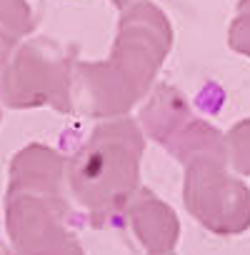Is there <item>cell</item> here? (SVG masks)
<instances>
[{
    "mask_svg": "<svg viewBox=\"0 0 250 255\" xmlns=\"http://www.w3.org/2000/svg\"><path fill=\"white\" fill-rule=\"evenodd\" d=\"M145 140L140 125L120 115L95 128L73 153L68 180L75 200L98 215H113L130 203L140 183V155Z\"/></svg>",
    "mask_w": 250,
    "mask_h": 255,
    "instance_id": "obj_1",
    "label": "cell"
},
{
    "mask_svg": "<svg viewBox=\"0 0 250 255\" xmlns=\"http://www.w3.org/2000/svg\"><path fill=\"white\" fill-rule=\"evenodd\" d=\"M185 208L218 235L250 228V190L228 170L225 160H193L185 165Z\"/></svg>",
    "mask_w": 250,
    "mask_h": 255,
    "instance_id": "obj_2",
    "label": "cell"
},
{
    "mask_svg": "<svg viewBox=\"0 0 250 255\" xmlns=\"http://www.w3.org/2000/svg\"><path fill=\"white\" fill-rule=\"evenodd\" d=\"M130 228L148 253H170L178 245L180 223L173 208L150 190H140L128 203Z\"/></svg>",
    "mask_w": 250,
    "mask_h": 255,
    "instance_id": "obj_3",
    "label": "cell"
},
{
    "mask_svg": "<svg viewBox=\"0 0 250 255\" xmlns=\"http://www.w3.org/2000/svg\"><path fill=\"white\" fill-rule=\"evenodd\" d=\"M188 120H190V103L178 88L170 85H160L140 113L143 135H150L160 145H168Z\"/></svg>",
    "mask_w": 250,
    "mask_h": 255,
    "instance_id": "obj_4",
    "label": "cell"
},
{
    "mask_svg": "<svg viewBox=\"0 0 250 255\" xmlns=\"http://www.w3.org/2000/svg\"><path fill=\"white\" fill-rule=\"evenodd\" d=\"M30 215V233L35 235H30V245H25L28 255H85L63 225L65 208L58 210L48 200H33Z\"/></svg>",
    "mask_w": 250,
    "mask_h": 255,
    "instance_id": "obj_5",
    "label": "cell"
},
{
    "mask_svg": "<svg viewBox=\"0 0 250 255\" xmlns=\"http://www.w3.org/2000/svg\"><path fill=\"white\" fill-rule=\"evenodd\" d=\"M170 150V155H175L183 165L193 163V160H225L228 163V153H225V135L213 128L205 120H188L180 133L165 145Z\"/></svg>",
    "mask_w": 250,
    "mask_h": 255,
    "instance_id": "obj_6",
    "label": "cell"
},
{
    "mask_svg": "<svg viewBox=\"0 0 250 255\" xmlns=\"http://www.w3.org/2000/svg\"><path fill=\"white\" fill-rule=\"evenodd\" d=\"M225 153L233 170L240 175H250V118L240 120L225 135Z\"/></svg>",
    "mask_w": 250,
    "mask_h": 255,
    "instance_id": "obj_7",
    "label": "cell"
},
{
    "mask_svg": "<svg viewBox=\"0 0 250 255\" xmlns=\"http://www.w3.org/2000/svg\"><path fill=\"white\" fill-rule=\"evenodd\" d=\"M225 105V90L215 83H208L198 95H195V108L205 115H218L220 108Z\"/></svg>",
    "mask_w": 250,
    "mask_h": 255,
    "instance_id": "obj_8",
    "label": "cell"
},
{
    "mask_svg": "<svg viewBox=\"0 0 250 255\" xmlns=\"http://www.w3.org/2000/svg\"><path fill=\"white\" fill-rule=\"evenodd\" d=\"M150 255H175V253L170 250V253H150Z\"/></svg>",
    "mask_w": 250,
    "mask_h": 255,
    "instance_id": "obj_9",
    "label": "cell"
}]
</instances>
